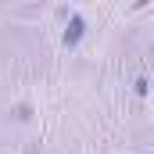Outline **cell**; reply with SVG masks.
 Masks as SVG:
<instances>
[{"label":"cell","mask_w":154,"mask_h":154,"mask_svg":"<svg viewBox=\"0 0 154 154\" xmlns=\"http://www.w3.org/2000/svg\"><path fill=\"white\" fill-rule=\"evenodd\" d=\"M86 36V14L82 11H68V18H65V29H61V47L65 50H75L79 43Z\"/></svg>","instance_id":"obj_1"},{"label":"cell","mask_w":154,"mask_h":154,"mask_svg":"<svg viewBox=\"0 0 154 154\" xmlns=\"http://www.w3.org/2000/svg\"><path fill=\"white\" fill-rule=\"evenodd\" d=\"M133 90H136L140 97H147V90H151V79H147V75H140L136 82H133Z\"/></svg>","instance_id":"obj_2"},{"label":"cell","mask_w":154,"mask_h":154,"mask_svg":"<svg viewBox=\"0 0 154 154\" xmlns=\"http://www.w3.org/2000/svg\"><path fill=\"white\" fill-rule=\"evenodd\" d=\"M18 118L29 122V118H32V108H29V104H18Z\"/></svg>","instance_id":"obj_3"}]
</instances>
